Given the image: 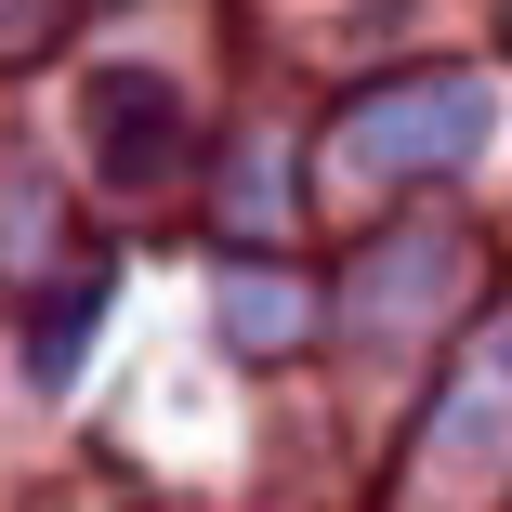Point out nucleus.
Masks as SVG:
<instances>
[{
    "instance_id": "f257e3e1",
    "label": "nucleus",
    "mask_w": 512,
    "mask_h": 512,
    "mask_svg": "<svg viewBox=\"0 0 512 512\" xmlns=\"http://www.w3.org/2000/svg\"><path fill=\"white\" fill-rule=\"evenodd\" d=\"M473 132H486V92L473 79H407V92H368V106L329 132V171L342 184H394L421 158H460Z\"/></svg>"
},
{
    "instance_id": "f03ea898",
    "label": "nucleus",
    "mask_w": 512,
    "mask_h": 512,
    "mask_svg": "<svg viewBox=\"0 0 512 512\" xmlns=\"http://www.w3.org/2000/svg\"><path fill=\"white\" fill-rule=\"evenodd\" d=\"M79 119H92V145H106V184H158L171 158H184V92H171V66H106L79 92Z\"/></svg>"
}]
</instances>
